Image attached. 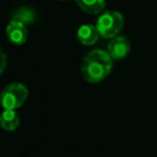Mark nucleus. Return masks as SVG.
<instances>
[{
  "mask_svg": "<svg viewBox=\"0 0 157 157\" xmlns=\"http://www.w3.org/2000/svg\"><path fill=\"white\" fill-rule=\"evenodd\" d=\"M113 69V59L108 52L94 49L88 52L81 65V74L85 81L90 83L102 82Z\"/></svg>",
  "mask_w": 157,
  "mask_h": 157,
  "instance_id": "1",
  "label": "nucleus"
},
{
  "mask_svg": "<svg viewBox=\"0 0 157 157\" xmlns=\"http://www.w3.org/2000/svg\"><path fill=\"white\" fill-rule=\"evenodd\" d=\"M124 26V17L120 12L109 10L103 12L96 22V27L103 38H113L120 33Z\"/></svg>",
  "mask_w": 157,
  "mask_h": 157,
  "instance_id": "2",
  "label": "nucleus"
},
{
  "mask_svg": "<svg viewBox=\"0 0 157 157\" xmlns=\"http://www.w3.org/2000/svg\"><path fill=\"white\" fill-rule=\"evenodd\" d=\"M28 97L27 87L21 82L9 83L0 93V104L4 109H17Z\"/></svg>",
  "mask_w": 157,
  "mask_h": 157,
  "instance_id": "3",
  "label": "nucleus"
},
{
  "mask_svg": "<svg viewBox=\"0 0 157 157\" xmlns=\"http://www.w3.org/2000/svg\"><path fill=\"white\" fill-rule=\"evenodd\" d=\"M107 52L112 56L113 60H121L124 59L129 52H130V43L126 37L124 36H115L110 38L108 45H107Z\"/></svg>",
  "mask_w": 157,
  "mask_h": 157,
  "instance_id": "4",
  "label": "nucleus"
},
{
  "mask_svg": "<svg viewBox=\"0 0 157 157\" xmlns=\"http://www.w3.org/2000/svg\"><path fill=\"white\" fill-rule=\"evenodd\" d=\"M6 36L12 44L21 45L27 40L28 31L23 22L12 18L6 26Z\"/></svg>",
  "mask_w": 157,
  "mask_h": 157,
  "instance_id": "5",
  "label": "nucleus"
},
{
  "mask_svg": "<svg viewBox=\"0 0 157 157\" xmlns=\"http://www.w3.org/2000/svg\"><path fill=\"white\" fill-rule=\"evenodd\" d=\"M99 36L101 34H99L97 27L93 25H90V23L80 26L77 29V33H76L78 42L83 45H93L98 40Z\"/></svg>",
  "mask_w": 157,
  "mask_h": 157,
  "instance_id": "6",
  "label": "nucleus"
},
{
  "mask_svg": "<svg viewBox=\"0 0 157 157\" xmlns=\"http://www.w3.org/2000/svg\"><path fill=\"white\" fill-rule=\"evenodd\" d=\"M20 125V117L16 109H4L0 114V126L6 131H13Z\"/></svg>",
  "mask_w": 157,
  "mask_h": 157,
  "instance_id": "7",
  "label": "nucleus"
},
{
  "mask_svg": "<svg viewBox=\"0 0 157 157\" xmlns=\"http://www.w3.org/2000/svg\"><path fill=\"white\" fill-rule=\"evenodd\" d=\"M76 4L87 13H99L105 6V0H76Z\"/></svg>",
  "mask_w": 157,
  "mask_h": 157,
  "instance_id": "8",
  "label": "nucleus"
},
{
  "mask_svg": "<svg viewBox=\"0 0 157 157\" xmlns=\"http://www.w3.org/2000/svg\"><path fill=\"white\" fill-rule=\"evenodd\" d=\"M13 20L21 21L25 25L32 23L34 21V12L31 9H28V7H21L20 10H17L13 13Z\"/></svg>",
  "mask_w": 157,
  "mask_h": 157,
  "instance_id": "9",
  "label": "nucleus"
},
{
  "mask_svg": "<svg viewBox=\"0 0 157 157\" xmlns=\"http://www.w3.org/2000/svg\"><path fill=\"white\" fill-rule=\"evenodd\" d=\"M5 67H6V55H5L4 50L0 48V75L4 72Z\"/></svg>",
  "mask_w": 157,
  "mask_h": 157,
  "instance_id": "10",
  "label": "nucleus"
},
{
  "mask_svg": "<svg viewBox=\"0 0 157 157\" xmlns=\"http://www.w3.org/2000/svg\"><path fill=\"white\" fill-rule=\"evenodd\" d=\"M63 1H64V0H63Z\"/></svg>",
  "mask_w": 157,
  "mask_h": 157,
  "instance_id": "11",
  "label": "nucleus"
}]
</instances>
